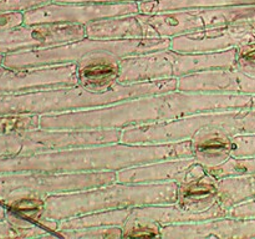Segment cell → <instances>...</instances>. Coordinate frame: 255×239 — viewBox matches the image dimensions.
Instances as JSON below:
<instances>
[{
	"mask_svg": "<svg viewBox=\"0 0 255 239\" xmlns=\"http://www.w3.org/2000/svg\"><path fill=\"white\" fill-rule=\"evenodd\" d=\"M255 95L214 94L174 90L133 97L107 106L62 114L40 115L44 129H125L163 123L196 114L254 109Z\"/></svg>",
	"mask_w": 255,
	"mask_h": 239,
	"instance_id": "1",
	"label": "cell"
},
{
	"mask_svg": "<svg viewBox=\"0 0 255 239\" xmlns=\"http://www.w3.org/2000/svg\"><path fill=\"white\" fill-rule=\"evenodd\" d=\"M192 157V142L164 144H94L42 152L30 156L0 158V174L36 172V173H86L117 172L138 164L162 159Z\"/></svg>",
	"mask_w": 255,
	"mask_h": 239,
	"instance_id": "2",
	"label": "cell"
},
{
	"mask_svg": "<svg viewBox=\"0 0 255 239\" xmlns=\"http://www.w3.org/2000/svg\"><path fill=\"white\" fill-rule=\"evenodd\" d=\"M178 89V79L139 84H119L105 92H94L80 85L47 87L0 95V116L20 114H62L107 106L133 97L163 94Z\"/></svg>",
	"mask_w": 255,
	"mask_h": 239,
	"instance_id": "3",
	"label": "cell"
},
{
	"mask_svg": "<svg viewBox=\"0 0 255 239\" xmlns=\"http://www.w3.org/2000/svg\"><path fill=\"white\" fill-rule=\"evenodd\" d=\"M177 182L153 184L114 182L81 191L54 194L45 198L42 219L60 222L94 212L149 204H172L177 202Z\"/></svg>",
	"mask_w": 255,
	"mask_h": 239,
	"instance_id": "4",
	"label": "cell"
},
{
	"mask_svg": "<svg viewBox=\"0 0 255 239\" xmlns=\"http://www.w3.org/2000/svg\"><path fill=\"white\" fill-rule=\"evenodd\" d=\"M169 37L144 36L128 40H96L85 39L41 49L15 51L5 54L2 65L11 69L55 66V65L76 64L81 57L90 52L109 51L120 57L144 54L154 50L168 49Z\"/></svg>",
	"mask_w": 255,
	"mask_h": 239,
	"instance_id": "5",
	"label": "cell"
},
{
	"mask_svg": "<svg viewBox=\"0 0 255 239\" xmlns=\"http://www.w3.org/2000/svg\"><path fill=\"white\" fill-rule=\"evenodd\" d=\"M144 36L174 37L212 27L255 22V5L188 7L158 14H137Z\"/></svg>",
	"mask_w": 255,
	"mask_h": 239,
	"instance_id": "6",
	"label": "cell"
},
{
	"mask_svg": "<svg viewBox=\"0 0 255 239\" xmlns=\"http://www.w3.org/2000/svg\"><path fill=\"white\" fill-rule=\"evenodd\" d=\"M95 173H22L0 174V203H7L21 197L46 198L54 194L81 191L96 186Z\"/></svg>",
	"mask_w": 255,
	"mask_h": 239,
	"instance_id": "7",
	"label": "cell"
},
{
	"mask_svg": "<svg viewBox=\"0 0 255 239\" xmlns=\"http://www.w3.org/2000/svg\"><path fill=\"white\" fill-rule=\"evenodd\" d=\"M138 2H49L24 12V24H81L105 17L138 14Z\"/></svg>",
	"mask_w": 255,
	"mask_h": 239,
	"instance_id": "8",
	"label": "cell"
},
{
	"mask_svg": "<svg viewBox=\"0 0 255 239\" xmlns=\"http://www.w3.org/2000/svg\"><path fill=\"white\" fill-rule=\"evenodd\" d=\"M86 37L81 24H34L0 31V55L66 44Z\"/></svg>",
	"mask_w": 255,
	"mask_h": 239,
	"instance_id": "9",
	"label": "cell"
},
{
	"mask_svg": "<svg viewBox=\"0 0 255 239\" xmlns=\"http://www.w3.org/2000/svg\"><path fill=\"white\" fill-rule=\"evenodd\" d=\"M255 40V22L212 27L171 37L169 49L183 54L217 52L238 49Z\"/></svg>",
	"mask_w": 255,
	"mask_h": 239,
	"instance_id": "10",
	"label": "cell"
},
{
	"mask_svg": "<svg viewBox=\"0 0 255 239\" xmlns=\"http://www.w3.org/2000/svg\"><path fill=\"white\" fill-rule=\"evenodd\" d=\"M77 85L76 64L11 69L0 65V95Z\"/></svg>",
	"mask_w": 255,
	"mask_h": 239,
	"instance_id": "11",
	"label": "cell"
},
{
	"mask_svg": "<svg viewBox=\"0 0 255 239\" xmlns=\"http://www.w3.org/2000/svg\"><path fill=\"white\" fill-rule=\"evenodd\" d=\"M161 238L207 239V238H255V218L223 216L189 223L161 227Z\"/></svg>",
	"mask_w": 255,
	"mask_h": 239,
	"instance_id": "12",
	"label": "cell"
},
{
	"mask_svg": "<svg viewBox=\"0 0 255 239\" xmlns=\"http://www.w3.org/2000/svg\"><path fill=\"white\" fill-rule=\"evenodd\" d=\"M178 52L172 49L154 50L120 60L119 84H139L177 77Z\"/></svg>",
	"mask_w": 255,
	"mask_h": 239,
	"instance_id": "13",
	"label": "cell"
},
{
	"mask_svg": "<svg viewBox=\"0 0 255 239\" xmlns=\"http://www.w3.org/2000/svg\"><path fill=\"white\" fill-rule=\"evenodd\" d=\"M178 90L214 94L255 95V77L234 69H218L178 77Z\"/></svg>",
	"mask_w": 255,
	"mask_h": 239,
	"instance_id": "14",
	"label": "cell"
},
{
	"mask_svg": "<svg viewBox=\"0 0 255 239\" xmlns=\"http://www.w3.org/2000/svg\"><path fill=\"white\" fill-rule=\"evenodd\" d=\"M109 51H95L76 62L77 85L94 92H105L119 85L120 60Z\"/></svg>",
	"mask_w": 255,
	"mask_h": 239,
	"instance_id": "15",
	"label": "cell"
},
{
	"mask_svg": "<svg viewBox=\"0 0 255 239\" xmlns=\"http://www.w3.org/2000/svg\"><path fill=\"white\" fill-rule=\"evenodd\" d=\"M193 157L162 159L151 163L138 164L116 172V182L121 183H181L187 178L189 169L194 164Z\"/></svg>",
	"mask_w": 255,
	"mask_h": 239,
	"instance_id": "16",
	"label": "cell"
},
{
	"mask_svg": "<svg viewBox=\"0 0 255 239\" xmlns=\"http://www.w3.org/2000/svg\"><path fill=\"white\" fill-rule=\"evenodd\" d=\"M228 216V212L217 203L212 208L203 212H192L183 209L177 203L172 204H149L132 208L128 221L146 222V223L169 226V224L189 223V222L203 221L216 217Z\"/></svg>",
	"mask_w": 255,
	"mask_h": 239,
	"instance_id": "17",
	"label": "cell"
},
{
	"mask_svg": "<svg viewBox=\"0 0 255 239\" xmlns=\"http://www.w3.org/2000/svg\"><path fill=\"white\" fill-rule=\"evenodd\" d=\"M191 142L192 157L204 168L219 166L232 157V136L219 129H199Z\"/></svg>",
	"mask_w": 255,
	"mask_h": 239,
	"instance_id": "18",
	"label": "cell"
},
{
	"mask_svg": "<svg viewBox=\"0 0 255 239\" xmlns=\"http://www.w3.org/2000/svg\"><path fill=\"white\" fill-rule=\"evenodd\" d=\"M218 179L209 173L178 183L177 202L179 207L192 212H203L218 203Z\"/></svg>",
	"mask_w": 255,
	"mask_h": 239,
	"instance_id": "19",
	"label": "cell"
},
{
	"mask_svg": "<svg viewBox=\"0 0 255 239\" xmlns=\"http://www.w3.org/2000/svg\"><path fill=\"white\" fill-rule=\"evenodd\" d=\"M86 37L96 40H128L144 37L137 14L105 17L85 25Z\"/></svg>",
	"mask_w": 255,
	"mask_h": 239,
	"instance_id": "20",
	"label": "cell"
},
{
	"mask_svg": "<svg viewBox=\"0 0 255 239\" xmlns=\"http://www.w3.org/2000/svg\"><path fill=\"white\" fill-rule=\"evenodd\" d=\"M237 49L217 52H197L183 54L178 52L177 59V77L208 70L232 69L236 61Z\"/></svg>",
	"mask_w": 255,
	"mask_h": 239,
	"instance_id": "21",
	"label": "cell"
},
{
	"mask_svg": "<svg viewBox=\"0 0 255 239\" xmlns=\"http://www.w3.org/2000/svg\"><path fill=\"white\" fill-rule=\"evenodd\" d=\"M218 203L229 213V209L255 198V174L228 176L218 178Z\"/></svg>",
	"mask_w": 255,
	"mask_h": 239,
	"instance_id": "22",
	"label": "cell"
},
{
	"mask_svg": "<svg viewBox=\"0 0 255 239\" xmlns=\"http://www.w3.org/2000/svg\"><path fill=\"white\" fill-rule=\"evenodd\" d=\"M131 211L132 208L112 209V211L94 212V213L62 219L59 222L57 231H74V229H84L90 228V227H122L128 221Z\"/></svg>",
	"mask_w": 255,
	"mask_h": 239,
	"instance_id": "23",
	"label": "cell"
},
{
	"mask_svg": "<svg viewBox=\"0 0 255 239\" xmlns=\"http://www.w3.org/2000/svg\"><path fill=\"white\" fill-rule=\"evenodd\" d=\"M207 173L218 178L228 176H243L255 174V156L252 157H231L228 161L212 168H206Z\"/></svg>",
	"mask_w": 255,
	"mask_h": 239,
	"instance_id": "24",
	"label": "cell"
},
{
	"mask_svg": "<svg viewBox=\"0 0 255 239\" xmlns=\"http://www.w3.org/2000/svg\"><path fill=\"white\" fill-rule=\"evenodd\" d=\"M40 127V115L20 114L0 116V134L17 133Z\"/></svg>",
	"mask_w": 255,
	"mask_h": 239,
	"instance_id": "25",
	"label": "cell"
},
{
	"mask_svg": "<svg viewBox=\"0 0 255 239\" xmlns=\"http://www.w3.org/2000/svg\"><path fill=\"white\" fill-rule=\"evenodd\" d=\"M57 237L69 239H114L122 238V227H90L74 231H57Z\"/></svg>",
	"mask_w": 255,
	"mask_h": 239,
	"instance_id": "26",
	"label": "cell"
},
{
	"mask_svg": "<svg viewBox=\"0 0 255 239\" xmlns=\"http://www.w3.org/2000/svg\"><path fill=\"white\" fill-rule=\"evenodd\" d=\"M47 237L55 236L52 232L41 226L24 229L14 226L7 219H0V238H47Z\"/></svg>",
	"mask_w": 255,
	"mask_h": 239,
	"instance_id": "27",
	"label": "cell"
},
{
	"mask_svg": "<svg viewBox=\"0 0 255 239\" xmlns=\"http://www.w3.org/2000/svg\"><path fill=\"white\" fill-rule=\"evenodd\" d=\"M232 69L255 77V40L237 49L236 61Z\"/></svg>",
	"mask_w": 255,
	"mask_h": 239,
	"instance_id": "28",
	"label": "cell"
},
{
	"mask_svg": "<svg viewBox=\"0 0 255 239\" xmlns=\"http://www.w3.org/2000/svg\"><path fill=\"white\" fill-rule=\"evenodd\" d=\"M128 237H153V238H161V226L153 223H146V222L127 221L122 226V238Z\"/></svg>",
	"mask_w": 255,
	"mask_h": 239,
	"instance_id": "29",
	"label": "cell"
},
{
	"mask_svg": "<svg viewBox=\"0 0 255 239\" xmlns=\"http://www.w3.org/2000/svg\"><path fill=\"white\" fill-rule=\"evenodd\" d=\"M24 132L0 134V158L24 154Z\"/></svg>",
	"mask_w": 255,
	"mask_h": 239,
	"instance_id": "30",
	"label": "cell"
},
{
	"mask_svg": "<svg viewBox=\"0 0 255 239\" xmlns=\"http://www.w3.org/2000/svg\"><path fill=\"white\" fill-rule=\"evenodd\" d=\"M255 156V133L232 136V157Z\"/></svg>",
	"mask_w": 255,
	"mask_h": 239,
	"instance_id": "31",
	"label": "cell"
},
{
	"mask_svg": "<svg viewBox=\"0 0 255 239\" xmlns=\"http://www.w3.org/2000/svg\"><path fill=\"white\" fill-rule=\"evenodd\" d=\"M49 2H52V0H0V12L11 11V10L26 11L32 7L46 5Z\"/></svg>",
	"mask_w": 255,
	"mask_h": 239,
	"instance_id": "32",
	"label": "cell"
},
{
	"mask_svg": "<svg viewBox=\"0 0 255 239\" xmlns=\"http://www.w3.org/2000/svg\"><path fill=\"white\" fill-rule=\"evenodd\" d=\"M24 12L20 10L0 12V31L10 30L24 25Z\"/></svg>",
	"mask_w": 255,
	"mask_h": 239,
	"instance_id": "33",
	"label": "cell"
},
{
	"mask_svg": "<svg viewBox=\"0 0 255 239\" xmlns=\"http://www.w3.org/2000/svg\"><path fill=\"white\" fill-rule=\"evenodd\" d=\"M228 216L238 218H255V198L234 206L229 209Z\"/></svg>",
	"mask_w": 255,
	"mask_h": 239,
	"instance_id": "34",
	"label": "cell"
},
{
	"mask_svg": "<svg viewBox=\"0 0 255 239\" xmlns=\"http://www.w3.org/2000/svg\"><path fill=\"white\" fill-rule=\"evenodd\" d=\"M54 2H102V4H117V2H139L144 0H52Z\"/></svg>",
	"mask_w": 255,
	"mask_h": 239,
	"instance_id": "35",
	"label": "cell"
},
{
	"mask_svg": "<svg viewBox=\"0 0 255 239\" xmlns=\"http://www.w3.org/2000/svg\"><path fill=\"white\" fill-rule=\"evenodd\" d=\"M7 209L2 203H0V219H6Z\"/></svg>",
	"mask_w": 255,
	"mask_h": 239,
	"instance_id": "36",
	"label": "cell"
},
{
	"mask_svg": "<svg viewBox=\"0 0 255 239\" xmlns=\"http://www.w3.org/2000/svg\"><path fill=\"white\" fill-rule=\"evenodd\" d=\"M2 57H4V55H0V65H2Z\"/></svg>",
	"mask_w": 255,
	"mask_h": 239,
	"instance_id": "37",
	"label": "cell"
}]
</instances>
